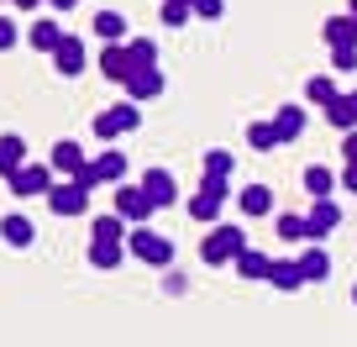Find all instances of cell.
I'll use <instances>...</instances> for the list:
<instances>
[{
	"label": "cell",
	"instance_id": "8",
	"mask_svg": "<svg viewBox=\"0 0 357 347\" xmlns=\"http://www.w3.org/2000/svg\"><path fill=\"white\" fill-rule=\"evenodd\" d=\"M142 195L153 200V211H168V205L178 200V184H174L168 168H147V174H142Z\"/></svg>",
	"mask_w": 357,
	"mask_h": 347
},
{
	"label": "cell",
	"instance_id": "40",
	"mask_svg": "<svg viewBox=\"0 0 357 347\" xmlns=\"http://www.w3.org/2000/svg\"><path fill=\"white\" fill-rule=\"evenodd\" d=\"M43 6H53V11H58V16H63V11H74L79 0H43Z\"/></svg>",
	"mask_w": 357,
	"mask_h": 347
},
{
	"label": "cell",
	"instance_id": "22",
	"mask_svg": "<svg viewBox=\"0 0 357 347\" xmlns=\"http://www.w3.org/2000/svg\"><path fill=\"white\" fill-rule=\"evenodd\" d=\"M326 43L331 47H357V16H331V22H326Z\"/></svg>",
	"mask_w": 357,
	"mask_h": 347
},
{
	"label": "cell",
	"instance_id": "44",
	"mask_svg": "<svg viewBox=\"0 0 357 347\" xmlns=\"http://www.w3.org/2000/svg\"><path fill=\"white\" fill-rule=\"evenodd\" d=\"M347 16H357V0H352V11H347Z\"/></svg>",
	"mask_w": 357,
	"mask_h": 347
},
{
	"label": "cell",
	"instance_id": "28",
	"mask_svg": "<svg viewBox=\"0 0 357 347\" xmlns=\"http://www.w3.org/2000/svg\"><path fill=\"white\" fill-rule=\"evenodd\" d=\"M247 142H252V153H273V147H279L273 121H252V126H247Z\"/></svg>",
	"mask_w": 357,
	"mask_h": 347
},
{
	"label": "cell",
	"instance_id": "7",
	"mask_svg": "<svg viewBox=\"0 0 357 347\" xmlns=\"http://www.w3.org/2000/svg\"><path fill=\"white\" fill-rule=\"evenodd\" d=\"M53 68H58V74H63V79H79V74H84V68H89V53H84V43L63 32V43L53 47Z\"/></svg>",
	"mask_w": 357,
	"mask_h": 347
},
{
	"label": "cell",
	"instance_id": "11",
	"mask_svg": "<svg viewBox=\"0 0 357 347\" xmlns=\"http://www.w3.org/2000/svg\"><path fill=\"white\" fill-rule=\"evenodd\" d=\"M47 163H53V174H63V179H74V174H79V168L89 163V158H84V147H79V142H68V137H63V142H53V153H47Z\"/></svg>",
	"mask_w": 357,
	"mask_h": 347
},
{
	"label": "cell",
	"instance_id": "19",
	"mask_svg": "<svg viewBox=\"0 0 357 347\" xmlns=\"http://www.w3.org/2000/svg\"><path fill=\"white\" fill-rule=\"evenodd\" d=\"M126 258V242H105V237H89V263L95 269H116Z\"/></svg>",
	"mask_w": 357,
	"mask_h": 347
},
{
	"label": "cell",
	"instance_id": "15",
	"mask_svg": "<svg viewBox=\"0 0 357 347\" xmlns=\"http://www.w3.org/2000/svg\"><path fill=\"white\" fill-rule=\"evenodd\" d=\"M268 284H273V290H284V295H289V290H300V263H294V258H268Z\"/></svg>",
	"mask_w": 357,
	"mask_h": 347
},
{
	"label": "cell",
	"instance_id": "38",
	"mask_svg": "<svg viewBox=\"0 0 357 347\" xmlns=\"http://www.w3.org/2000/svg\"><path fill=\"white\" fill-rule=\"evenodd\" d=\"M16 43H22V32H16V22H11V16H0V53H11Z\"/></svg>",
	"mask_w": 357,
	"mask_h": 347
},
{
	"label": "cell",
	"instance_id": "33",
	"mask_svg": "<svg viewBox=\"0 0 357 347\" xmlns=\"http://www.w3.org/2000/svg\"><path fill=\"white\" fill-rule=\"evenodd\" d=\"M279 237H284V242H305V216L284 211V216H279Z\"/></svg>",
	"mask_w": 357,
	"mask_h": 347
},
{
	"label": "cell",
	"instance_id": "21",
	"mask_svg": "<svg viewBox=\"0 0 357 347\" xmlns=\"http://www.w3.org/2000/svg\"><path fill=\"white\" fill-rule=\"evenodd\" d=\"M89 168L100 174V184H121V174H126L132 163H126V153H116V147H111V153H100V158H95Z\"/></svg>",
	"mask_w": 357,
	"mask_h": 347
},
{
	"label": "cell",
	"instance_id": "17",
	"mask_svg": "<svg viewBox=\"0 0 357 347\" xmlns=\"http://www.w3.org/2000/svg\"><path fill=\"white\" fill-rule=\"evenodd\" d=\"M273 132H279V142H294V137L305 132V105H279V116H273Z\"/></svg>",
	"mask_w": 357,
	"mask_h": 347
},
{
	"label": "cell",
	"instance_id": "46",
	"mask_svg": "<svg viewBox=\"0 0 357 347\" xmlns=\"http://www.w3.org/2000/svg\"><path fill=\"white\" fill-rule=\"evenodd\" d=\"M352 300H357V290H352Z\"/></svg>",
	"mask_w": 357,
	"mask_h": 347
},
{
	"label": "cell",
	"instance_id": "34",
	"mask_svg": "<svg viewBox=\"0 0 357 347\" xmlns=\"http://www.w3.org/2000/svg\"><path fill=\"white\" fill-rule=\"evenodd\" d=\"M205 174H226V179H231V153H226V147H211V153H205Z\"/></svg>",
	"mask_w": 357,
	"mask_h": 347
},
{
	"label": "cell",
	"instance_id": "47",
	"mask_svg": "<svg viewBox=\"0 0 357 347\" xmlns=\"http://www.w3.org/2000/svg\"><path fill=\"white\" fill-rule=\"evenodd\" d=\"M184 6H190V0H184Z\"/></svg>",
	"mask_w": 357,
	"mask_h": 347
},
{
	"label": "cell",
	"instance_id": "2",
	"mask_svg": "<svg viewBox=\"0 0 357 347\" xmlns=\"http://www.w3.org/2000/svg\"><path fill=\"white\" fill-rule=\"evenodd\" d=\"M247 247V237H242V226H211V237L200 242V258L211 263V269H221V263H231L236 253Z\"/></svg>",
	"mask_w": 357,
	"mask_h": 347
},
{
	"label": "cell",
	"instance_id": "26",
	"mask_svg": "<svg viewBox=\"0 0 357 347\" xmlns=\"http://www.w3.org/2000/svg\"><path fill=\"white\" fill-rule=\"evenodd\" d=\"M331 184H336V174H331L326 163H310V168H305V190H310L315 200H331Z\"/></svg>",
	"mask_w": 357,
	"mask_h": 347
},
{
	"label": "cell",
	"instance_id": "24",
	"mask_svg": "<svg viewBox=\"0 0 357 347\" xmlns=\"http://www.w3.org/2000/svg\"><path fill=\"white\" fill-rule=\"evenodd\" d=\"M95 37H100V43H126V16L121 11H100L95 16Z\"/></svg>",
	"mask_w": 357,
	"mask_h": 347
},
{
	"label": "cell",
	"instance_id": "31",
	"mask_svg": "<svg viewBox=\"0 0 357 347\" xmlns=\"http://www.w3.org/2000/svg\"><path fill=\"white\" fill-rule=\"evenodd\" d=\"M305 95H310L315 105L336 101V79H331V74H315V79H305Z\"/></svg>",
	"mask_w": 357,
	"mask_h": 347
},
{
	"label": "cell",
	"instance_id": "18",
	"mask_svg": "<svg viewBox=\"0 0 357 347\" xmlns=\"http://www.w3.org/2000/svg\"><path fill=\"white\" fill-rule=\"evenodd\" d=\"M236 205H242V216H268L273 211V190H268V184H247V190L236 195Z\"/></svg>",
	"mask_w": 357,
	"mask_h": 347
},
{
	"label": "cell",
	"instance_id": "16",
	"mask_svg": "<svg viewBox=\"0 0 357 347\" xmlns=\"http://www.w3.org/2000/svg\"><path fill=\"white\" fill-rule=\"evenodd\" d=\"M26 43H32L37 53H53V47L63 43V27H58L53 16H37V22H32V32H26Z\"/></svg>",
	"mask_w": 357,
	"mask_h": 347
},
{
	"label": "cell",
	"instance_id": "4",
	"mask_svg": "<svg viewBox=\"0 0 357 347\" xmlns=\"http://www.w3.org/2000/svg\"><path fill=\"white\" fill-rule=\"evenodd\" d=\"M53 216H84L89 211V190H79L74 179H53V190L43 195Z\"/></svg>",
	"mask_w": 357,
	"mask_h": 347
},
{
	"label": "cell",
	"instance_id": "14",
	"mask_svg": "<svg viewBox=\"0 0 357 347\" xmlns=\"http://www.w3.org/2000/svg\"><path fill=\"white\" fill-rule=\"evenodd\" d=\"M294 263H300V279H305V284H321V279H331V258H326L315 242L305 247V253L294 258Z\"/></svg>",
	"mask_w": 357,
	"mask_h": 347
},
{
	"label": "cell",
	"instance_id": "12",
	"mask_svg": "<svg viewBox=\"0 0 357 347\" xmlns=\"http://www.w3.org/2000/svg\"><path fill=\"white\" fill-rule=\"evenodd\" d=\"M0 237H6V247H32L37 242V226H32V216L11 211L6 221H0Z\"/></svg>",
	"mask_w": 357,
	"mask_h": 347
},
{
	"label": "cell",
	"instance_id": "30",
	"mask_svg": "<svg viewBox=\"0 0 357 347\" xmlns=\"http://www.w3.org/2000/svg\"><path fill=\"white\" fill-rule=\"evenodd\" d=\"M89 237H105V242H126V221H121V216H95Z\"/></svg>",
	"mask_w": 357,
	"mask_h": 347
},
{
	"label": "cell",
	"instance_id": "32",
	"mask_svg": "<svg viewBox=\"0 0 357 347\" xmlns=\"http://www.w3.org/2000/svg\"><path fill=\"white\" fill-rule=\"evenodd\" d=\"M200 190H205V195H215L221 205L231 200V179H226V174H200Z\"/></svg>",
	"mask_w": 357,
	"mask_h": 347
},
{
	"label": "cell",
	"instance_id": "39",
	"mask_svg": "<svg viewBox=\"0 0 357 347\" xmlns=\"http://www.w3.org/2000/svg\"><path fill=\"white\" fill-rule=\"evenodd\" d=\"M342 158H347V163H357V126H352V132H342Z\"/></svg>",
	"mask_w": 357,
	"mask_h": 347
},
{
	"label": "cell",
	"instance_id": "23",
	"mask_svg": "<svg viewBox=\"0 0 357 347\" xmlns=\"http://www.w3.org/2000/svg\"><path fill=\"white\" fill-rule=\"evenodd\" d=\"M231 263H236V274H242V279H268V253H257V247H242Z\"/></svg>",
	"mask_w": 357,
	"mask_h": 347
},
{
	"label": "cell",
	"instance_id": "45",
	"mask_svg": "<svg viewBox=\"0 0 357 347\" xmlns=\"http://www.w3.org/2000/svg\"><path fill=\"white\" fill-rule=\"evenodd\" d=\"M6 6H22V0H6Z\"/></svg>",
	"mask_w": 357,
	"mask_h": 347
},
{
	"label": "cell",
	"instance_id": "6",
	"mask_svg": "<svg viewBox=\"0 0 357 347\" xmlns=\"http://www.w3.org/2000/svg\"><path fill=\"white\" fill-rule=\"evenodd\" d=\"M121 90H126V101H158L163 95V68H132V74L121 79Z\"/></svg>",
	"mask_w": 357,
	"mask_h": 347
},
{
	"label": "cell",
	"instance_id": "1",
	"mask_svg": "<svg viewBox=\"0 0 357 347\" xmlns=\"http://www.w3.org/2000/svg\"><path fill=\"white\" fill-rule=\"evenodd\" d=\"M126 253H132V258H142L147 269H168V263H174V242H168L163 232H153L147 221L137 226L132 237H126Z\"/></svg>",
	"mask_w": 357,
	"mask_h": 347
},
{
	"label": "cell",
	"instance_id": "29",
	"mask_svg": "<svg viewBox=\"0 0 357 347\" xmlns=\"http://www.w3.org/2000/svg\"><path fill=\"white\" fill-rule=\"evenodd\" d=\"M326 121H331L336 132H352V126H357V116H352V105H347V95H336V101H326Z\"/></svg>",
	"mask_w": 357,
	"mask_h": 347
},
{
	"label": "cell",
	"instance_id": "36",
	"mask_svg": "<svg viewBox=\"0 0 357 347\" xmlns=\"http://www.w3.org/2000/svg\"><path fill=\"white\" fill-rule=\"evenodd\" d=\"M190 11L205 16V22H215V16H226V0H190Z\"/></svg>",
	"mask_w": 357,
	"mask_h": 347
},
{
	"label": "cell",
	"instance_id": "43",
	"mask_svg": "<svg viewBox=\"0 0 357 347\" xmlns=\"http://www.w3.org/2000/svg\"><path fill=\"white\" fill-rule=\"evenodd\" d=\"M347 105H352V116H357V90H352V95H347Z\"/></svg>",
	"mask_w": 357,
	"mask_h": 347
},
{
	"label": "cell",
	"instance_id": "25",
	"mask_svg": "<svg viewBox=\"0 0 357 347\" xmlns=\"http://www.w3.org/2000/svg\"><path fill=\"white\" fill-rule=\"evenodd\" d=\"M126 58H132V68H158V43L153 37H126Z\"/></svg>",
	"mask_w": 357,
	"mask_h": 347
},
{
	"label": "cell",
	"instance_id": "37",
	"mask_svg": "<svg viewBox=\"0 0 357 347\" xmlns=\"http://www.w3.org/2000/svg\"><path fill=\"white\" fill-rule=\"evenodd\" d=\"M331 64H336V74H352L357 68V47H331Z\"/></svg>",
	"mask_w": 357,
	"mask_h": 347
},
{
	"label": "cell",
	"instance_id": "5",
	"mask_svg": "<svg viewBox=\"0 0 357 347\" xmlns=\"http://www.w3.org/2000/svg\"><path fill=\"white\" fill-rule=\"evenodd\" d=\"M137 121H142L137 101H121V105H111V111L95 116V132H100V137H121V132H137Z\"/></svg>",
	"mask_w": 357,
	"mask_h": 347
},
{
	"label": "cell",
	"instance_id": "27",
	"mask_svg": "<svg viewBox=\"0 0 357 347\" xmlns=\"http://www.w3.org/2000/svg\"><path fill=\"white\" fill-rule=\"evenodd\" d=\"M190 216H195V221H205V226H215V221H221V200L205 195V190H195L190 195Z\"/></svg>",
	"mask_w": 357,
	"mask_h": 347
},
{
	"label": "cell",
	"instance_id": "20",
	"mask_svg": "<svg viewBox=\"0 0 357 347\" xmlns=\"http://www.w3.org/2000/svg\"><path fill=\"white\" fill-rule=\"evenodd\" d=\"M22 163H26V142L22 137H0V179H11Z\"/></svg>",
	"mask_w": 357,
	"mask_h": 347
},
{
	"label": "cell",
	"instance_id": "9",
	"mask_svg": "<svg viewBox=\"0 0 357 347\" xmlns=\"http://www.w3.org/2000/svg\"><path fill=\"white\" fill-rule=\"evenodd\" d=\"M116 216L132 221V226H142L147 216H153V200L142 195V184H121V190H116Z\"/></svg>",
	"mask_w": 357,
	"mask_h": 347
},
{
	"label": "cell",
	"instance_id": "3",
	"mask_svg": "<svg viewBox=\"0 0 357 347\" xmlns=\"http://www.w3.org/2000/svg\"><path fill=\"white\" fill-rule=\"evenodd\" d=\"M6 184H11L16 200H43V195L53 190V163H22Z\"/></svg>",
	"mask_w": 357,
	"mask_h": 347
},
{
	"label": "cell",
	"instance_id": "10",
	"mask_svg": "<svg viewBox=\"0 0 357 347\" xmlns=\"http://www.w3.org/2000/svg\"><path fill=\"white\" fill-rule=\"evenodd\" d=\"M336 221H342V211H336L331 200H315L310 216H305V242H321L326 232H336Z\"/></svg>",
	"mask_w": 357,
	"mask_h": 347
},
{
	"label": "cell",
	"instance_id": "41",
	"mask_svg": "<svg viewBox=\"0 0 357 347\" xmlns=\"http://www.w3.org/2000/svg\"><path fill=\"white\" fill-rule=\"evenodd\" d=\"M347 190H352V195H357V163H352V168H347Z\"/></svg>",
	"mask_w": 357,
	"mask_h": 347
},
{
	"label": "cell",
	"instance_id": "35",
	"mask_svg": "<svg viewBox=\"0 0 357 347\" xmlns=\"http://www.w3.org/2000/svg\"><path fill=\"white\" fill-rule=\"evenodd\" d=\"M190 6H184V0H163V27H184V22H190Z\"/></svg>",
	"mask_w": 357,
	"mask_h": 347
},
{
	"label": "cell",
	"instance_id": "42",
	"mask_svg": "<svg viewBox=\"0 0 357 347\" xmlns=\"http://www.w3.org/2000/svg\"><path fill=\"white\" fill-rule=\"evenodd\" d=\"M37 6H43V0H22V6H16V11H37Z\"/></svg>",
	"mask_w": 357,
	"mask_h": 347
},
{
	"label": "cell",
	"instance_id": "13",
	"mask_svg": "<svg viewBox=\"0 0 357 347\" xmlns=\"http://www.w3.org/2000/svg\"><path fill=\"white\" fill-rule=\"evenodd\" d=\"M100 74L111 79V84H121V79L132 74V58H126V43H105V47H100Z\"/></svg>",
	"mask_w": 357,
	"mask_h": 347
}]
</instances>
